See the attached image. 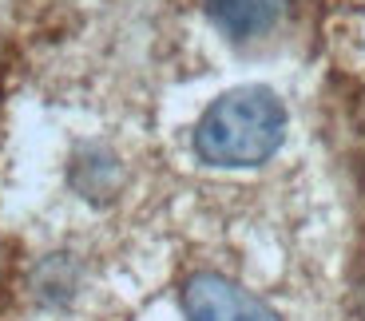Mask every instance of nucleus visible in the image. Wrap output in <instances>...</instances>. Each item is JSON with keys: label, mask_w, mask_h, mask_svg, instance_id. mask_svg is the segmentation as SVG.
<instances>
[{"label": "nucleus", "mask_w": 365, "mask_h": 321, "mask_svg": "<svg viewBox=\"0 0 365 321\" xmlns=\"http://www.w3.org/2000/svg\"><path fill=\"white\" fill-rule=\"evenodd\" d=\"M286 107L266 88H235L202 111L195 151L207 167H258L282 147Z\"/></svg>", "instance_id": "obj_1"}, {"label": "nucleus", "mask_w": 365, "mask_h": 321, "mask_svg": "<svg viewBox=\"0 0 365 321\" xmlns=\"http://www.w3.org/2000/svg\"><path fill=\"white\" fill-rule=\"evenodd\" d=\"M187 321H282L262 298L222 274H195L182 285Z\"/></svg>", "instance_id": "obj_2"}, {"label": "nucleus", "mask_w": 365, "mask_h": 321, "mask_svg": "<svg viewBox=\"0 0 365 321\" xmlns=\"http://www.w3.org/2000/svg\"><path fill=\"white\" fill-rule=\"evenodd\" d=\"M207 12L230 40H255L278 24L286 0H207Z\"/></svg>", "instance_id": "obj_3"}]
</instances>
